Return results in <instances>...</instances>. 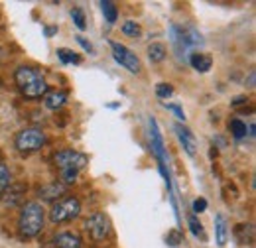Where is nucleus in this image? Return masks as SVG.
Listing matches in <instances>:
<instances>
[{
    "label": "nucleus",
    "mask_w": 256,
    "mask_h": 248,
    "mask_svg": "<svg viewBox=\"0 0 256 248\" xmlns=\"http://www.w3.org/2000/svg\"><path fill=\"white\" fill-rule=\"evenodd\" d=\"M58 58H60V62L64 63V65H79L81 63V56L77 54V52H73V50H67V48H60L58 50Z\"/></svg>",
    "instance_id": "obj_15"
},
{
    "label": "nucleus",
    "mask_w": 256,
    "mask_h": 248,
    "mask_svg": "<svg viewBox=\"0 0 256 248\" xmlns=\"http://www.w3.org/2000/svg\"><path fill=\"white\" fill-rule=\"evenodd\" d=\"M226 238H228L226 218H224V215L217 213L215 215V242H217V246H224L226 244Z\"/></svg>",
    "instance_id": "obj_12"
},
{
    "label": "nucleus",
    "mask_w": 256,
    "mask_h": 248,
    "mask_svg": "<svg viewBox=\"0 0 256 248\" xmlns=\"http://www.w3.org/2000/svg\"><path fill=\"white\" fill-rule=\"evenodd\" d=\"M89 234L93 236V240H104L110 234V220L104 213H95L87 218L85 222Z\"/></svg>",
    "instance_id": "obj_8"
},
{
    "label": "nucleus",
    "mask_w": 256,
    "mask_h": 248,
    "mask_svg": "<svg viewBox=\"0 0 256 248\" xmlns=\"http://www.w3.org/2000/svg\"><path fill=\"white\" fill-rule=\"evenodd\" d=\"M14 81L18 85L20 93L28 98H40V96H46V93H48L46 77L36 67H26V65L18 67L14 73Z\"/></svg>",
    "instance_id": "obj_1"
},
{
    "label": "nucleus",
    "mask_w": 256,
    "mask_h": 248,
    "mask_svg": "<svg viewBox=\"0 0 256 248\" xmlns=\"http://www.w3.org/2000/svg\"><path fill=\"white\" fill-rule=\"evenodd\" d=\"M244 100H246V96H236V98H234V102H232V104H234V106H238V104H242V102H244Z\"/></svg>",
    "instance_id": "obj_29"
},
{
    "label": "nucleus",
    "mask_w": 256,
    "mask_h": 248,
    "mask_svg": "<svg viewBox=\"0 0 256 248\" xmlns=\"http://www.w3.org/2000/svg\"><path fill=\"white\" fill-rule=\"evenodd\" d=\"M122 34L124 36H130V38H138V36H142V28H140V24H136L134 20H128L122 24Z\"/></svg>",
    "instance_id": "obj_20"
},
{
    "label": "nucleus",
    "mask_w": 256,
    "mask_h": 248,
    "mask_svg": "<svg viewBox=\"0 0 256 248\" xmlns=\"http://www.w3.org/2000/svg\"><path fill=\"white\" fill-rule=\"evenodd\" d=\"M46 134L38 128H26L16 136V150L20 152H38L46 144Z\"/></svg>",
    "instance_id": "obj_6"
},
{
    "label": "nucleus",
    "mask_w": 256,
    "mask_h": 248,
    "mask_svg": "<svg viewBox=\"0 0 256 248\" xmlns=\"http://www.w3.org/2000/svg\"><path fill=\"white\" fill-rule=\"evenodd\" d=\"M110 50H112V58H114V62L120 63L122 67H126L130 73H140V69H142V65H140V60H138V56L132 52V50H128L126 46H122V44H116V42H112L110 44Z\"/></svg>",
    "instance_id": "obj_7"
},
{
    "label": "nucleus",
    "mask_w": 256,
    "mask_h": 248,
    "mask_svg": "<svg viewBox=\"0 0 256 248\" xmlns=\"http://www.w3.org/2000/svg\"><path fill=\"white\" fill-rule=\"evenodd\" d=\"M44 218H46V211L40 203H26L20 218H18V230H20V236L22 238H34L42 232L44 228Z\"/></svg>",
    "instance_id": "obj_3"
},
{
    "label": "nucleus",
    "mask_w": 256,
    "mask_h": 248,
    "mask_svg": "<svg viewBox=\"0 0 256 248\" xmlns=\"http://www.w3.org/2000/svg\"><path fill=\"white\" fill-rule=\"evenodd\" d=\"M64 193H65V186H62V184H50V186H44L40 189V197L44 201H54V199H58Z\"/></svg>",
    "instance_id": "obj_14"
},
{
    "label": "nucleus",
    "mask_w": 256,
    "mask_h": 248,
    "mask_svg": "<svg viewBox=\"0 0 256 248\" xmlns=\"http://www.w3.org/2000/svg\"><path fill=\"white\" fill-rule=\"evenodd\" d=\"M65 100H67V94L64 91H52V93L48 91L46 96H44V102H46V106L50 110H60L65 104Z\"/></svg>",
    "instance_id": "obj_13"
},
{
    "label": "nucleus",
    "mask_w": 256,
    "mask_h": 248,
    "mask_svg": "<svg viewBox=\"0 0 256 248\" xmlns=\"http://www.w3.org/2000/svg\"><path fill=\"white\" fill-rule=\"evenodd\" d=\"M54 162L62 174V182L69 186V184H75L79 172L89 166V156L77 150H62L56 154Z\"/></svg>",
    "instance_id": "obj_2"
},
{
    "label": "nucleus",
    "mask_w": 256,
    "mask_h": 248,
    "mask_svg": "<svg viewBox=\"0 0 256 248\" xmlns=\"http://www.w3.org/2000/svg\"><path fill=\"white\" fill-rule=\"evenodd\" d=\"M166 56H168V52H166V46L164 44H150L148 46V58H150V62L160 63L166 60Z\"/></svg>",
    "instance_id": "obj_17"
},
{
    "label": "nucleus",
    "mask_w": 256,
    "mask_h": 248,
    "mask_svg": "<svg viewBox=\"0 0 256 248\" xmlns=\"http://www.w3.org/2000/svg\"><path fill=\"white\" fill-rule=\"evenodd\" d=\"M254 79H256V73L252 71L250 77H248V87H254Z\"/></svg>",
    "instance_id": "obj_30"
},
{
    "label": "nucleus",
    "mask_w": 256,
    "mask_h": 248,
    "mask_svg": "<svg viewBox=\"0 0 256 248\" xmlns=\"http://www.w3.org/2000/svg\"><path fill=\"white\" fill-rule=\"evenodd\" d=\"M182 240H184V234H182L180 228H174V230L166 236V242H168L170 246H178V244H182Z\"/></svg>",
    "instance_id": "obj_23"
},
{
    "label": "nucleus",
    "mask_w": 256,
    "mask_h": 248,
    "mask_svg": "<svg viewBox=\"0 0 256 248\" xmlns=\"http://www.w3.org/2000/svg\"><path fill=\"white\" fill-rule=\"evenodd\" d=\"M192 209H193V213H203V211L207 209V201H205L203 197L195 199V201H193V205H192Z\"/></svg>",
    "instance_id": "obj_27"
},
{
    "label": "nucleus",
    "mask_w": 256,
    "mask_h": 248,
    "mask_svg": "<svg viewBox=\"0 0 256 248\" xmlns=\"http://www.w3.org/2000/svg\"><path fill=\"white\" fill-rule=\"evenodd\" d=\"M190 65H192L195 71H199V73H207L213 67V58L207 56V54L193 52V54H190Z\"/></svg>",
    "instance_id": "obj_11"
},
{
    "label": "nucleus",
    "mask_w": 256,
    "mask_h": 248,
    "mask_svg": "<svg viewBox=\"0 0 256 248\" xmlns=\"http://www.w3.org/2000/svg\"><path fill=\"white\" fill-rule=\"evenodd\" d=\"M75 40H77V44H79V46H81V48H83V50H85L87 54L95 56V48H93V44H91V42H89L87 38H83V36H77Z\"/></svg>",
    "instance_id": "obj_25"
},
{
    "label": "nucleus",
    "mask_w": 256,
    "mask_h": 248,
    "mask_svg": "<svg viewBox=\"0 0 256 248\" xmlns=\"http://www.w3.org/2000/svg\"><path fill=\"white\" fill-rule=\"evenodd\" d=\"M71 20L79 30H87V18H85V10L81 6H73L71 8Z\"/></svg>",
    "instance_id": "obj_18"
},
{
    "label": "nucleus",
    "mask_w": 256,
    "mask_h": 248,
    "mask_svg": "<svg viewBox=\"0 0 256 248\" xmlns=\"http://www.w3.org/2000/svg\"><path fill=\"white\" fill-rule=\"evenodd\" d=\"M8 186H10V172H8V168L4 164H0V197L8 189Z\"/></svg>",
    "instance_id": "obj_22"
},
{
    "label": "nucleus",
    "mask_w": 256,
    "mask_h": 248,
    "mask_svg": "<svg viewBox=\"0 0 256 248\" xmlns=\"http://www.w3.org/2000/svg\"><path fill=\"white\" fill-rule=\"evenodd\" d=\"M100 10H102V16H104V20H106L108 24H114V22H116V18H118V10H116L114 2H110V0H102V2H100Z\"/></svg>",
    "instance_id": "obj_16"
},
{
    "label": "nucleus",
    "mask_w": 256,
    "mask_h": 248,
    "mask_svg": "<svg viewBox=\"0 0 256 248\" xmlns=\"http://www.w3.org/2000/svg\"><path fill=\"white\" fill-rule=\"evenodd\" d=\"M79 213H81L79 199L67 195L64 199H60L58 203H54L50 218H52V222H67V220H73V218L79 217Z\"/></svg>",
    "instance_id": "obj_5"
},
{
    "label": "nucleus",
    "mask_w": 256,
    "mask_h": 248,
    "mask_svg": "<svg viewBox=\"0 0 256 248\" xmlns=\"http://www.w3.org/2000/svg\"><path fill=\"white\" fill-rule=\"evenodd\" d=\"M170 38H172V46L180 60H184V56H188L192 48L203 44V36L195 28H180L176 24L170 28Z\"/></svg>",
    "instance_id": "obj_4"
},
{
    "label": "nucleus",
    "mask_w": 256,
    "mask_h": 248,
    "mask_svg": "<svg viewBox=\"0 0 256 248\" xmlns=\"http://www.w3.org/2000/svg\"><path fill=\"white\" fill-rule=\"evenodd\" d=\"M54 246L56 248H81L83 240L77 232H62L54 238Z\"/></svg>",
    "instance_id": "obj_10"
},
{
    "label": "nucleus",
    "mask_w": 256,
    "mask_h": 248,
    "mask_svg": "<svg viewBox=\"0 0 256 248\" xmlns=\"http://www.w3.org/2000/svg\"><path fill=\"white\" fill-rule=\"evenodd\" d=\"M44 32H46V36H48V38H52L54 34H58V26H48Z\"/></svg>",
    "instance_id": "obj_28"
},
{
    "label": "nucleus",
    "mask_w": 256,
    "mask_h": 248,
    "mask_svg": "<svg viewBox=\"0 0 256 248\" xmlns=\"http://www.w3.org/2000/svg\"><path fill=\"white\" fill-rule=\"evenodd\" d=\"M228 128H230V134H232L236 140H240V138L246 136V124L242 122L240 118H232L230 124H228Z\"/></svg>",
    "instance_id": "obj_19"
},
{
    "label": "nucleus",
    "mask_w": 256,
    "mask_h": 248,
    "mask_svg": "<svg viewBox=\"0 0 256 248\" xmlns=\"http://www.w3.org/2000/svg\"><path fill=\"white\" fill-rule=\"evenodd\" d=\"M166 106H168V108H170V110H172V112H174V114L178 116V120H182V122L186 120V112H184V108H182L180 104H174V102H168Z\"/></svg>",
    "instance_id": "obj_26"
},
{
    "label": "nucleus",
    "mask_w": 256,
    "mask_h": 248,
    "mask_svg": "<svg viewBox=\"0 0 256 248\" xmlns=\"http://www.w3.org/2000/svg\"><path fill=\"white\" fill-rule=\"evenodd\" d=\"M188 224H190V228H192V232L199 238H203L205 236V232H203V224H201V220L195 217V215H190V218H188Z\"/></svg>",
    "instance_id": "obj_21"
},
{
    "label": "nucleus",
    "mask_w": 256,
    "mask_h": 248,
    "mask_svg": "<svg viewBox=\"0 0 256 248\" xmlns=\"http://www.w3.org/2000/svg\"><path fill=\"white\" fill-rule=\"evenodd\" d=\"M176 134H178V140H180V144L184 146V150L188 152V156H195L197 152V140H195V136H193V132L190 128H186L184 124H176Z\"/></svg>",
    "instance_id": "obj_9"
},
{
    "label": "nucleus",
    "mask_w": 256,
    "mask_h": 248,
    "mask_svg": "<svg viewBox=\"0 0 256 248\" xmlns=\"http://www.w3.org/2000/svg\"><path fill=\"white\" fill-rule=\"evenodd\" d=\"M156 94H158L160 98H170V96L174 94V87H172L170 83H158V85H156Z\"/></svg>",
    "instance_id": "obj_24"
}]
</instances>
